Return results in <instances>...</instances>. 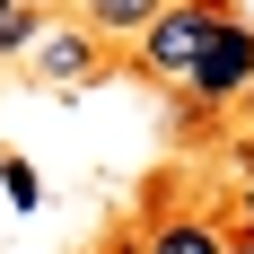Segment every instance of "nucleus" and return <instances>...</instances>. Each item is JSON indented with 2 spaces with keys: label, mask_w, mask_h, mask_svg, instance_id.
I'll return each mask as SVG.
<instances>
[{
  "label": "nucleus",
  "mask_w": 254,
  "mask_h": 254,
  "mask_svg": "<svg viewBox=\"0 0 254 254\" xmlns=\"http://www.w3.org/2000/svg\"><path fill=\"white\" fill-rule=\"evenodd\" d=\"M228 26H237V18H219V0H176L149 35H140V62H149L158 79H176V88H184V79L210 62V44H219Z\"/></svg>",
  "instance_id": "f257e3e1"
},
{
  "label": "nucleus",
  "mask_w": 254,
  "mask_h": 254,
  "mask_svg": "<svg viewBox=\"0 0 254 254\" xmlns=\"http://www.w3.org/2000/svg\"><path fill=\"white\" fill-rule=\"evenodd\" d=\"M184 97L193 105H228V97H254V35L246 26H228L219 44H210V62L193 79H184Z\"/></svg>",
  "instance_id": "f03ea898"
},
{
  "label": "nucleus",
  "mask_w": 254,
  "mask_h": 254,
  "mask_svg": "<svg viewBox=\"0 0 254 254\" xmlns=\"http://www.w3.org/2000/svg\"><path fill=\"white\" fill-rule=\"evenodd\" d=\"M35 70L62 79V88H88V79H97V35H88V26H44V35H35Z\"/></svg>",
  "instance_id": "7ed1b4c3"
},
{
  "label": "nucleus",
  "mask_w": 254,
  "mask_h": 254,
  "mask_svg": "<svg viewBox=\"0 0 254 254\" xmlns=\"http://www.w3.org/2000/svg\"><path fill=\"white\" fill-rule=\"evenodd\" d=\"M140 254H237V246L219 237V219H202V210H176V219H158V228L140 237Z\"/></svg>",
  "instance_id": "20e7f679"
},
{
  "label": "nucleus",
  "mask_w": 254,
  "mask_h": 254,
  "mask_svg": "<svg viewBox=\"0 0 254 254\" xmlns=\"http://www.w3.org/2000/svg\"><path fill=\"white\" fill-rule=\"evenodd\" d=\"M176 0H88V35H149Z\"/></svg>",
  "instance_id": "39448f33"
},
{
  "label": "nucleus",
  "mask_w": 254,
  "mask_h": 254,
  "mask_svg": "<svg viewBox=\"0 0 254 254\" xmlns=\"http://www.w3.org/2000/svg\"><path fill=\"white\" fill-rule=\"evenodd\" d=\"M0 193H9L18 210H35V202H44V184H35V167H26V158H9V167H0Z\"/></svg>",
  "instance_id": "423d86ee"
},
{
  "label": "nucleus",
  "mask_w": 254,
  "mask_h": 254,
  "mask_svg": "<svg viewBox=\"0 0 254 254\" xmlns=\"http://www.w3.org/2000/svg\"><path fill=\"white\" fill-rule=\"evenodd\" d=\"M18 44H35V9H9L0 18V53H18Z\"/></svg>",
  "instance_id": "0eeeda50"
},
{
  "label": "nucleus",
  "mask_w": 254,
  "mask_h": 254,
  "mask_svg": "<svg viewBox=\"0 0 254 254\" xmlns=\"http://www.w3.org/2000/svg\"><path fill=\"white\" fill-rule=\"evenodd\" d=\"M246 246H254V184H246Z\"/></svg>",
  "instance_id": "6e6552de"
},
{
  "label": "nucleus",
  "mask_w": 254,
  "mask_h": 254,
  "mask_svg": "<svg viewBox=\"0 0 254 254\" xmlns=\"http://www.w3.org/2000/svg\"><path fill=\"white\" fill-rule=\"evenodd\" d=\"M105 254H140V246H123V237H114V246H105Z\"/></svg>",
  "instance_id": "1a4fd4ad"
},
{
  "label": "nucleus",
  "mask_w": 254,
  "mask_h": 254,
  "mask_svg": "<svg viewBox=\"0 0 254 254\" xmlns=\"http://www.w3.org/2000/svg\"><path fill=\"white\" fill-rule=\"evenodd\" d=\"M9 9H18V0H0V18H9Z\"/></svg>",
  "instance_id": "9d476101"
},
{
  "label": "nucleus",
  "mask_w": 254,
  "mask_h": 254,
  "mask_svg": "<svg viewBox=\"0 0 254 254\" xmlns=\"http://www.w3.org/2000/svg\"><path fill=\"white\" fill-rule=\"evenodd\" d=\"M18 9H35V0H18Z\"/></svg>",
  "instance_id": "9b49d317"
},
{
  "label": "nucleus",
  "mask_w": 254,
  "mask_h": 254,
  "mask_svg": "<svg viewBox=\"0 0 254 254\" xmlns=\"http://www.w3.org/2000/svg\"><path fill=\"white\" fill-rule=\"evenodd\" d=\"M237 254H254V246H237Z\"/></svg>",
  "instance_id": "f8f14e48"
}]
</instances>
